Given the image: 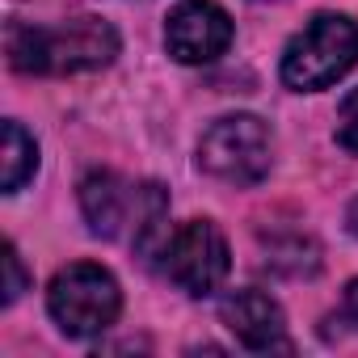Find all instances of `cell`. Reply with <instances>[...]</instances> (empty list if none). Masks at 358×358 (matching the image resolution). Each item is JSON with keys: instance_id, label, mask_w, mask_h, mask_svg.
<instances>
[{"instance_id": "1", "label": "cell", "mask_w": 358, "mask_h": 358, "mask_svg": "<svg viewBox=\"0 0 358 358\" xmlns=\"http://www.w3.org/2000/svg\"><path fill=\"white\" fill-rule=\"evenodd\" d=\"M80 211L89 228L106 241H131L148 262L160 257L169 232V194L156 182H127V177L101 169L80 182Z\"/></svg>"}, {"instance_id": "2", "label": "cell", "mask_w": 358, "mask_h": 358, "mask_svg": "<svg viewBox=\"0 0 358 358\" xmlns=\"http://www.w3.org/2000/svg\"><path fill=\"white\" fill-rule=\"evenodd\" d=\"M118 34L101 17H76L64 26H13L9 64L26 76H76L114 64Z\"/></svg>"}, {"instance_id": "3", "label": "cell", "mask_w": 358, "mask_h": 358, "mask_svg": "<svg viewBox=\"0 0 358 358\" xmlns=\"http://www.w3.org/2000/svg\"><path fill=\"white\" fill-rule=\"evenodd\" d=\"M358 64V26L345 13H316L282 51V85L295 93H320Z\"/></svg>"}, {"instance_id": "4", "label": "cell", "mask_w": 358, "mask_h": 358, "mask_svg": "<svg viewBox=\"0 0 358 358\" xmlns=\"http://www.w3.org/2000/svg\"><path fill=\"white\" fill-rule=\"evenodd\" d=\"M47 312L68 337H97L106 333L122 312V291L110 270L93 262H72L51 278Z\"/></svg>"}, {"instance_id": "5", "label": "cell", "mask_w": 358, "mask_h": 358, "mask_svg": "<svg viewBox=\"0 0 358 358\" xmlns=\"http://www.w3.org/2000/svg\"><path fill=\"white\" fill-rule=\"evenodd\" d=\"M274 164V135L253 114L215 118L199 139V169L228 186H257Z\"/></svg>"}, {"instance_id": "6", "label": "cell", "mask_w": 358, "mask_h": 358, "mask_svg": "<svg viewBox=\"0 0 358 358\" xmlns=\"http://www.w3.org/2000/svg\"><path fill=\"white\" fill-rule=\"evenodd\" d=\"M160 270L173 287H182L186 295H215L232 270V253L224 232L211 220H190L177 232H169L160 249Z\"/></svg>"}, {"instance_id": "7", "label": "cell", "mask_w": 358, "mask_h": 358, "mask_svg": "<svg viewBox=\"0 0 358 358\" xmlns=\"http://www.w3.org/2000/svg\"><path fill=\"white\" fill-rule=\"evenodd\" d=\"M164 47L177 64H211L232 47V17L215 0H182L164 22Z\"/></svg>"}, {"instance_id": "8", "label": "cell", "mask_w": 358, "mask_h": 358, "mask_svg": "<svg viewBox=\"0 0 358 358\" xmlns=\"http://www.w3.org/2000/svg\"><path fill=\"white\" fill-rule=\"evenodd\" d=\"M220 320L228 324V333L253 350V354H270V350H287L291 354V337H287V316L282 308L266 295V291H232L220 303Z\"/></svg>"}, {"instance_id": "9", "label": "cell", "mask_w": 358, "mask_h": 358, "mask_svg": "<svg viewBox=\"0 0 358 358\" xmlns=\"http://www.w3.org/2000/svg\"><path fill=\"white\" fill-rule=\"evenodd\" d=\"M0 131H5V143H0V186H5V194H17L30 177H34V169H38V143L13 118L0 127Z\"/></svg>"}, {"instance_id": "10", "label": "cell", "mask_w": 358, "mask_h": 358, "mask_svg": "<svg viewBox=\"0 0 358 358\" xmlns=\"http://www.w3.org/2000/svg\"><path fill=\"white\" fill-rule=\"evenodd\" d=\"M337 143L358 156V89H350L337 110Z\"/></svg>"}, {"instance_id": "11", "label": "cell", "mask_w": 358, "mask_h": 358, "mask_svg": "<svg viewBox=\"0 0 358 358\" xmlns=\"http://www.w3.org/2000/svg\"><path fill=\"white\" fill-rule=\"evenodd\" d=\"M0 266H5V303H17V295L26 291V270H22V257H17L13 245H5Z\"/></svg>"}, {"instance_id": "12", "label": "cell", "mask_w": 358, "mask_h": 358, "mask_svg": "<svg viewBox=\"0 0 358 358\" xmlns=\"http://www.w3.org/2000/svg\"><path fill=\"white\" fill-rule=\"evenodd\" d=\"M341 320H350V324H358V278L345 287V295H341Z\"/></svg>"}, {"instance_id": "13", "label": "cell", "mask_w": 358, "mask_h": 358, "mask_svg": "<svg viewBox=\"0 0 358 358\" xmlns=\"http://www.w3.org/2000/svg\"><path fill=\"white\" fill-rule=\"evenodd\" d=\"M350 232H354V236H358V203H354V207H350Z\"/></svg>"}]
</instances>
